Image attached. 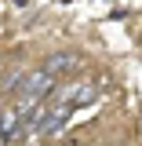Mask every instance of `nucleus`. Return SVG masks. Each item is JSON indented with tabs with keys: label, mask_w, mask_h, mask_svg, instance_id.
<instances>
[{
	"label": "nucleus",
	"mask_w": 142,
	"mask_h": 146,
	"mask_svg": "<svg viewBox=\"0 0 142 146\" xmlns=\"http://www.w3.org/2000/svg\"><path fill=\"white\" fill-rule=\"evenodd\" d=\"M48 146H55V143H48Z\"/></svg>",
	"instance_id": "39448f33"
},
{
	"label": "nucleus",
	"mask_w": 142,
	"mask_h": 146,
	"mask_svg": "<svg viewBox=\"0 0 142 146\" xmlns=\"http://www.w3.org/2000/svg\"><path fill=\"white\" fill-rule=\"evenodd\" d=\"M91 102H95V88H91V84H80V91L73 95L69 106H73V110H80V106H91Z\"/></svg>",
	"instance_id": "20e7f679"
},
{
	"label": "nucleus",
	"mask_w": 142,
	"mask_h": 146,
	"mask_svg": "<svg viewBox=\"0 0 142 146\" xmlns=\"http://www.w3.org/2000/svg\"><path fill=\"white\" fill-rule=\"evenodd\" d=\"M80 55L77 51H51L48 58H44V66L40 70L48 73V77H66V73H73V70H80Z\"/></svg>",
	"instance_id": "f257e3e1"
},
{
	"label": "nucleus",
	"mask_w": 142,
	"mask_h": 146,
	"mask_svg": "<svg viewBox=\"0 0 142 146\" xmlns=\"http://www.w3.org/2000/svg\"><path fill=\"white\" fill-rule=\"evenodd\" d=\"M69 117H73V106H69V102L51 106V113H48V117H44V124H40V135H48V139H51V135H58L62 128L69 124Z\"/></svg>",
	"instance_id": "f03ea898"
},
{
	"label": "nucleus",
	"mask_w": 142,
	"mask_h": 146,
	"mask_svg": "<svg viewBox=\"0 0 142 146\" xmlns=\"http://www.w3.org/2000/svg\"><path fill=\"white\" fill-rule=\"evenodd\" d=\"M26 73H29V70H11L4 80H0V95H18L22 84H26Z\"/></svg>",
	"instance_id": "7ed1b4c3"
}]
</instances>
